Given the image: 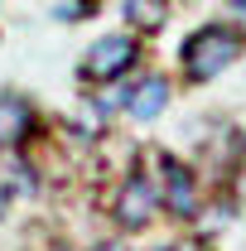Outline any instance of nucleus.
I'll return each mask as SVG.
<instances>
[{"mask_svg":"<svg viewBox=\"0 0 246 251\" xmlns=\"http://www.w3.org/2000/svg\"><path fill=\"white\" fill-rule=\"evenodd\" d=\"M246 49V34L232 29V25H203L198 34L184 39V73L193 82H208L217 73H227L232 63L242 58Z\"/></svg>","mask_w":246,"mask_h":251,"instance_id":"1","label":"nucleus"},{"mask_svg":"<svg viewBox=\"0 0 246 251\" xmlns=\"http://www.w3.org/2000/svg\"><path fill=\"white\" fill-rule=\"evenodd\" d=\"M135 58H140V44H135L130 34H106V39H97L92 49H87V58H82V77H92V82H111V77L130 73Z\"/></svg>","mask_w":246,"mask_h":251,"instance_id":"2","label":"nucleus"},{"mask_svg":"<svg viewBox=\"0 0 246 251\" xmlns=\"http://www.w3.org/2000/svg\"><path fill=\"white\" fill-rule=\"evenodd\" d=\"M154 208H159V188L150 184V179H125L121 193H116V222H125V227H145V222L154 218Z\"/></svg>","mask_w":246,"mask_h":251,"instance_id":"3","label":"nucleus"},{"mask_svg":"<svg viewBox=\"0 0 246 251\" xmlns=\"http://www.w3.org/2000/svg\"><path fill=\"white\" fill-rule=\"evenodd\" d=\"M164 106H169V77H159V73L125 92V116H135V121H154Z\"/></svg>","mask_w":246,"mask_h":251,"instance_id":"4","label":"nucleus"},{"mask_svg":"<svg viewBox=\"0 0 246 251\" xmlns=\"http://www.w3.org/2000/svg\"><path fill=\"white\" fill-rule=\"evenodd\" d=\"M164 203H169L179 218H193V208H198L193 174H188L184 164H174V159H164Z\"/></svg>","mask_w":246,"mask_h":251,"instance_id":"5","label":"nucleus"},{"mask_svg":"<svg viewBox=\"0 0 246 251\" xmlns=\"http://www.w3.org/2000/svg\"><path fill=\"white\" fill-rule=\"evenodd\" d=\"M29 126H34L29 101L15 92H0V145H20L29 135Z\"/></svg>","mask_w":246,"mask_h":251,"instance_id":"6","label":"nucleus"},{"mask_svg":"<svg viewBox=\"0 0 246 251\" xmlns=\"http://www.w3.org/2000/svg\"><path fill=\"white\" fill-rule=\"evenodd\" d=\"M125 15L140 20L145 29H159L164 25V0H125Z\"/></svg>","mask_w":246,"mask_h":251,"instance_id":"7","label":"nucleus"},{"mask_svg":"<svg viewBox=\"0 0 246 251\" xmlns=\"http://www.w3.org/2000/svg\"><path fill=\"white\" fill-rule=\"evenodd\" d=\"M5 203H10V198H5V188H0V213H5Z\"/></svg>","mask_w":246,"mask_h":251,"instance_id":"8","label":"nucleus"}]
</instances>
